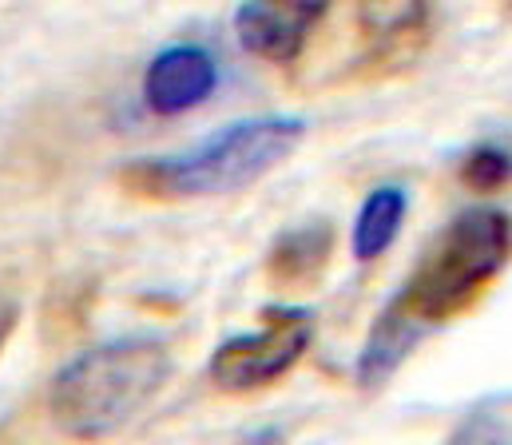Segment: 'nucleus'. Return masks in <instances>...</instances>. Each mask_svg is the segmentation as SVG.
Instances as JSON below:
<instances>
[{
  "label": "nucleus",
  "mask_w": 512,
  "mask_h": 445,
  "mask_svg": "<svg viewBox=\"0 0 512 445\" xmlns=\"http://www.w3.org/2000/svg\"><path fill=\"white\" fill-rule=\"evenodd\" d=\"M171 350L155 338H116L84 350L48 390V418L72 442H100L131 426L171 382Z\"/></svg>",
  "instance_id": "1"
},
{
  "label": "nucleus",
  "mask_w": 512,
  "mask_h": 445,
  "mask_svg": "<svg viewBox=\"0 0 512 445\" xmlns=\"http://www.w3.org/2000/svg\"><path fill=\"white\" fill-rule=\"evenodd\" d=\"M302 136H306V120L298 116L239 120L187 155L131 159L120 171V187L147 203L235 195L266 179L282 159H290Z\"/></svg>",
  "instance_id": "2"
},
{
  "label": "nucleus",
  "mask_w": 512,
  "mask_h": 445,
  "mask_svg": "<svg viewBox=\"0 0 512 445\" xmlns=\"http://www.w3.org/2000/svg\"><path fill=\"white\" fill-rule=\"evenodd\" d=\"M509 267V215L501 207L461 211L437 243L421 255L417 271L389 302L421 334L453 322L501 279Z\"/></svg>",
  "instance_id": "3"
},
{
  "label": "nucleus",
  "mask_w": 512,
  "mask_h": 445,
  "mask_svg": "<svg viewBox=\"0 0 512 445\" xmlns=\"http://www.w3.org/2000/svg\"><path fill=\"white\" fill-rule=\"evenodd\" d=\"M314 342V314L302 306H270L262 330L235 334L211 354V382L227 394H251L274 386L298 366Z\"/></svg>",
  "instance_id": "4"
},
{
  "label": "nucleus",
  "mask_w": 512,
  "mask_h": 445,
  "mask_svg": "<svg viewBox=\"0 0 512 445\" xmlns=\"http://www.w3.org/2000/svg\"><path fill=\"white\" fill-rule=\"evenodd\" d=\"M326 8L314 0H247L235 8V36L251 56L290 68L326 20Z\"/></svg>",
  "instance_id": "5"
},
{
  "label": "nucleus",
  "mask_w": 512,
  "mask_h": 445,
  "mask_svg": "<svg viewBox=\"0 0 512 445\" xmlns=\"http://www.w3.org/2000/svg\"><path fill=\"white\" fill-rule=\"evenodd\" d=\"M219 88V64L199 44L163 48L143 72V104L151 116H183L207 104Z\"/></svg>",
  "instance_id": "6"
},
{
  "label": "nucleus",
  "mask_w": 512,
  "mask_h": 445,
  "mask_svg": "<svg viewBox=\"0 0 512 445\" xmlns=\"http://www.w3.org/2000/svg\"><path fill=\"white\" fill-rule=\"evenodd\" d=\"M334 247H338V231L330 219H314L302 227H290L274 239V247L266 251V283L278 295H310L330 263H334Z\"/></svg>",
  "instance_id": "7"
},
{
  "label": "nucleus",
  "mask_w": 512,
  "mask_h": 445,
  "mask_svg": "<svg viewBox=\"0 0 512 445\" xmlns=\"http://www.w3.org/2000/svg\"><path fill=\"white\" fill-rule=\"evenodd\" d=\"M429 4H362V36H366V56L358 68L366 76H385L405 68L429 36Z\"/></svg>",
  "instance_id": "8"
},
{
  "label": "nucleus",
  "mask_w": 512,
  "mask_h": 445,
  "mask_svg": "<svg viewBox=\"0 0 512 445\" xmlns=\"http://www.w3.org/2000/svg\"><path fill=\"white\" fill-rule=\"evenodd\" d=\"M421 338L425 334L413 322H405L393 306H385L382 314L374 318V326L366 334V346L358 354V370H354L358 386L362 390H382L385 382L401 370V362L421 346Z\"/></svg>",
  "instance_id": "9"
},
{
  "label": "nucleus",
  "mask_w": 512,
  "mask_h": 445,
  "mask_svg": "<svg viewBox=\"0 0 512 445\" xmlns=\"http://www.w3.org/2000/svg\"><path fill=\"white\" fill-rule=\"evenodd\" d=\"M409 215V195L393 183H385L378 191L366 195L358 219H354V231H350V255L358 263H374L382 259L385 251L397 243V231Z\"/></svg>",
  "instance_id": "10"
},
{
  "label": "nucleus",
  "mask_w": 512,
  "mask_h": 445,
  "mask_svg": "<svg viewBox=\"0 0 512 445\" xmlns=\"http://www.w3.org/2000/svg\"><path fill=\"white\" fill-rule=\"evenodd\" d=\"M445 445H509V394L485 398Z\"/></svg>",
  "instance_id": "11"
},
{
  "label": "nucleus",
  "mask_w": 512,
  "mask_h": 445,
  "mask_svg": "<svg viewBox=\"0 0 512 445\" xmlns=\"http://www.w3.org/2000/svg\"><path fill=\"white\" fill-rule=\"evenodd\" d=\"M461 183L473 191V195H501L509 187V151L493 148H477L473 155H465L461 163Z\"/></svg>",
  "instance_id": "12"
},
{
  "label": "nucleus",
  "mask_w": 512,
  "mask_h": 445,
  "mask_svg": "<svg viewBox=\"0 0 512 445\" xmlns=\"http://www.w3.org/2000/svg\"><path fill=\"white\" fill-rule=\"evenodd\" d=\"M16 322H20V302H16L12 295H4V291H0V350H4V342L12 338Z\"/></svg>",
  "instance_id": "13"
}]
</instances>
